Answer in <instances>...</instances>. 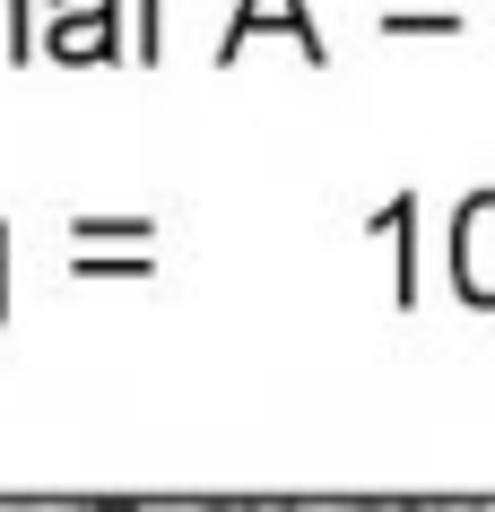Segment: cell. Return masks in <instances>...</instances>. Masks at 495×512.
<instances>
[{"instance_id": "cell-1", "label": "cell", "mask_w": 495, "mask_h": 512, "mask_svg": "<svg viewBox=\"0 0 495 512\" xmlns=\"http://www.w3.org/2000/svg\"><path fill=\"white\" fill-rule=\"evenodd\" d=\"M461 278H469V296H495V217H487V209L469 217V252H461Z\"/></svg>"}]
</instances>
